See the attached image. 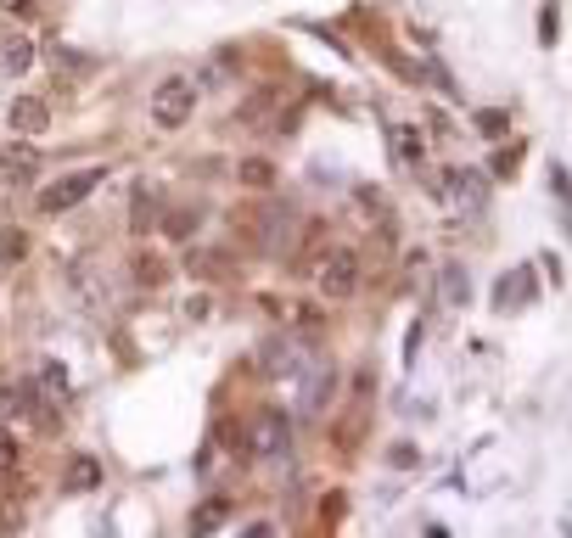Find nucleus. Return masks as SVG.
Wrapping results in <instances>:
<instances>
[{
  "label": "nucleus",
  "instance_id": "4be33fe9",
  "mask_svg": "<svg viewBox=\"0 0 572 538\" xmlns=\"http://www.w3.org/2000/svg\"><path fill=\"white\" fill-rule=\"evenodd\" d=\"M219 443H225V449H236V454H247L242 449V426H236V421H219Z\"/></svg>",
  "mask_w": 572,
  "mask_h": 538
},
{
  "label": "nucleus",
  "instance_id": "0eeeda50",
  "mask_svg": "<svg viewBox=\"0 0 572 538\" xmlns=\"http://www.w3.org/2000/svg\"><path fill=\"white\" fill-rule=\"evenodd\" d=\"M68 292L79 298L85 314H107V292H101V281H96V269L90 264H68Z\"/></svg>",
  "mask_w": 572,
  "mask_h": 538
},
{
  "label": "nucleus",
  "instance_id": "1a4fd4ad",
  "mask_svg": "<svg viewBox=\"0 0 572 538\" xmlns=\"http://www.w3.org/2000/svg\"><path fill=\"white\" fill-rule=\"evenodd\" d=\"M432 191H438L444 202H477V197H483V174H477V169H449Z\"/></svg>",
  "mask_w": 572,
  "mask_h": 538
},
{
  "label": "nucleus",
  "instance_id": "6ab92c4d",
  "mask_svg": "<svg viewBox=\"0 0 572 538\" xmlns=\"http://www.w3.org/2000/svg\"><path fill=\"white\" fill-rule=\"evenodd\" d=\"M163 230H169V236H174V241H186V236H191V230H197V213H191V208H180V213H169V225H163Z\"/></svg>",
  "mask_w": 572,
  "mask_h": 538
},
{
  "label": "nucleus",
  "instance_id": "f3484780",
  "mask_svg": "<svg viewBox=\"0 0 572 538\" xmlns=\"http://www.w3.org/2000/svg\"><path fill=\"white\" fill-rule=\"evenodd\" d=\"M236 174H242V185H253V191H270V185H275V169L264 163V157H247Z\"/></svg>",
  "mask_w": 572,
  "mask_h": 538
},
{
  "label": "nucleus",
  "instance_id": "aec40b11",
  "mask_svg": "<svg viewBox=\"0 0 572 538\" xmlns=\"http://www.w3.org/2000/svg\"><path fill=\"white\" fill-rule=\"evenodd\" d=\"M225 522V505H202L197 516H191V533H208V527Z\"/></svg>",
  "mask_w": 572,
  "mask_h": 538
},
{
  "label": "nucleus",
  "instance_id": "2eb2a0df",
  "mask_svg": "<svg viewBox=\"0 0 572 538\" xmlns=\"http://www.w3.org/2000/svg\"><path fill=\"white\" fill-rule=\"evenodd\" d=\"M387 146H393V157H399V163H421V135H415V129H387Z\"/></svg>",
  "mask_w": 572,
  "mask_h": 538
},
{
  "label": "nucleus",
  "instance_id": "393cba45",
  "mask_svg": "<svg viewBox=\"0 0 572 538\" xmlns=\"http://www.w3.org/2000/svg\"><path fill=\"white\" fill-rule=\"evenodd\" d=\"M186 314H191V320H208V314H214V298H191Z\"/></svg>",
  "mask_w": 572,
  "mask_h": 538
},
{
  "label": "nucleus",
  "instance_id": "f257e3e1",
  "mask_svg": "<svg viewBox=\"0 0 572 538\" xmlns=\"http://www.w3.org/2000/svg\"><path fill=\"white\" fill-rule=\"evenodd\" d=\"M315 286H320V298H348L359 286V258L348 253V247H326L320 253V264H315Z\"/></svg>",
  "mask_w": 572,
  "mask_h": 538
},
{
  "label": "nucleus",
  "instance_id": "6e6552de",
  "mask_svg": "<svg viewBox=\"0 0 572 538\" xmlns=\"http://www.w3.org/2000/svg\"><path fill=\"white\" fill-rule=\"evenodd\" d=\"M34 57H40V45L29 34H0V73H29Z\"/></svg>",
  "mask_w": 572,
  "mask_h": 538
},
{
  "label": "nucleus",
  "instance_id": "a878e982",
  "mask_svg": "<svg viewBox=\"0 0 572 538\" xmlns=\"http://www.w3.org/2000/svg\"><path fill=\"white\" fill-rule=\"evenodd\" d=\"M444 286H449V298H466V281H460V269H449V275H444Z\"/></svg>",
  "mask_w": 572,
  "mask_h": 538
},
{
  "label": "nucleus",
  "instance_id": "39448f33",
  "mask_svg": "<svg viewBox=\"0 0 572 538\" xmlns=\"http://www.w3.org/2000/svg\"><path fill=\"white\" fill-rule=\"evenodd\" d=\"M34 174H40V152L29 141L0 146V185H29Z\"/></svg>",
  "mask_w": 572,
  "mask_h": 538
},
{
  "label": "nucleus",
  "instance_id": "ddd939ff",
  "mask_svg": "<svg viewBox=\"0 0 572 538\" xmlns=\"http://www.w3.org/2000/svg\"><path fill=\"white\" fill-rule=\"evenodd\" d=\"M29 258V230H17V225H0V269H12Z\"/></svg>",
  "mask_w": 572,
  "mask_h": 538
},
{
  "label": "nucleus",
  "instance_id": "f03ea898",
  "mask_svg": "<svg viewBox=\"0 0 572 538\" xmlns=\"http://www.w3.org/2000/svg\"><path fill=\"white\" fill-rule=\"evenodd\" d=\"M96 180H101V169H73V174H62V180L40 185L34 208H40V213H68V208H79V202L96 191Z\"/></svg>",
  "mask_w": 572,
  "mask_h": 538
},
{
  "label": "nucleus",
  "instance_id": "a211bd4d",
  "mask_svg": "<svg viewBox=\"0 0 572 538\" xmlns=\"http://www.w3.org/2000/svg\"><path fill=\"white\" fill-rule=\"evenodd\" d=\"M96 482H101V466L90 460V454H79V460L68 466V488H96Z\"/></svg>",
  "mask_w": 572,
  "mask_h": 538
},
{
  "label": "nucleus",
  "instance_id": "412c9836",
  "mask_svg": "<svg viewBox=\"0 0 572 538\" xmlns=\"http://www.w3.org/2000/svg\"><path fill=\"white\" fill-rule=\"evenodd\" d=\"M12 415H23V393H17V387H0V421H12Z\"/></svg>",
  "mask_w": 572,
  "mask_h": 538
},
{
  "label": "nucleus",
  "instance_id": "b1692460",
  "mask_svg": "<svg viewBox=\"0 0 572 538\" xmlns=\"http://www.w3.org/2000/svg\"><path fill=\"white\" fill-rule=\"evenodd\" d=\"M0 12L6 17H34V0H0Z\"/></svg>",
  "mask_w": 572,
  "mask_h": 538
},
{
  "label": "nucleus",
  "instance_id": "5701e85b",
  "mask_svg": "<svg viewBox=\"0 0 572 538\" xmlns=\"http://www.w3.org/2000/svg\"><path fill=\"white\" fill-rule=\"evenodd\" d=\"M477 124L488 129V141H494V135H505V113H477Z\"/></svg>",
  "mask_w": 572,
  "mask_h": 538
},
{
  "label": "nucleus",
  "instance_id": "9d476101",
  "mask_svg": "<svg viewBox=\"0 0 572 538\" xmlns=\"http://www.w3.org/2000/svg\"><path fill=\"white\" fill-rule=\"evenodd\" d=\"M158 202H152V185H135V202H129V230L146 236V230H158Z\"/></svg>",
  "mask_w": 572,
  "mask_h": 538
},
{
  "label": "nucleus",
  "instance_id": "dca6fc26",
  "mask_svg": "<svg viewBox=\"0 0 572 538\" xmlns=\"http://www.w3.org/2000/svg\"><path fill=\"white\" fill-rule=\"evenodd\" d=\"M17 466H23V443H17V432H6V421H0V477H12Z\"/></svg>",
  "mask_w": 572,
  "mask_h": 538
},
{
  "label": "nucleus",
  "instance_id": "20e7f679",
  "mask_svg": "<svg viewBox=\"0 0 572 538\" xmlns=\"http://www.w3.org/2000/svg\"><path fill=\"white\" fill-rule=\"evenodd\" d=\"M292 449V421L281 410H264L253 421V438H247V454H264V460H286Z\"/></svg>",
  "mask_w": 572,
  "mask_h": 538
},
{
  "label": "nucleus",
  "instance_id": "7ed1b4c3",
  "mask_svg": "<svg viewBox=\"0 0 572 538\" xmlns=\"http://www.w3.org/2000/svg\"><path fill=\"white\" fill-rule=\"evenodd\" d=\"M191 107H197V90H191V79H163L158 96H152V118H158L163 129H180L191 118Z\"/></svg>",
  "mask_w": 572,
  "mask_h": 538
},
{
  "label": "nucleus",
  "instance_id": "423d86ee",
  "mask_svg": "<svg viewBox=\"0 0 572 538\" xmlns=\"http://www.w3.org/2000/svg\"><path fill=\"white\" fill-rule=\"evenodd\" d=\"M6 124H12V135H45L51 107H45L40 96H17L12 107H6Z\"/></svg>",
  "mask_w": 572,
  "mask_h": 538
},
{
  "label": "nucleus",
  "instance_id": "9b49d317",
  "mask_svg": "<svg viewBox=\"0 0 572 538\" xmlns=\"http://www.w3.org/2000/svg\"><path fill=\"white\" fill-rule=\"evenodd\" d=\"M264 370H270V376H303V354L292 342H270V348H264Z\"/></svg>",
  "mask_w": 572,
  "mask_h": 538
},
{
  "label": "nucleus",
  "instance_id": "4468645a",
  "mask_svg": "<svg viewBox=\"0 0 572 538\" xmlns=\"http://www.w3.org/2000/svg\"><path fill=\"white\" fill-rule=\"evenodd\" d=\"M135 281H141L146 292L163 286V281H169V258H163V253H141V258H135Z\"/></svg>",
  "mask_w": 572,
  "mask_h": 538
},
{
  "label": "nucleus",
  "instance_id": "bb28decb",
  "mask_svg": "<svg viewBox=\"0 0 572 538\" xmlns=\"http://www.w3.org/2000/svg\"><path fill=\"white\" fill-rule=\"evenodd\" d=\"M516 157H522L516 146H511V152H500V157H494V174H511V169H516Z\"/></svg>",
  "mask_w": 572,
  "mask_h": 538
},
{
  "label": "nucleus",
  "instance_id": "f8f14e48",
  "mask_svg": "<svg viewBox=\"0 0 572 538\" xmlns=\"http://www.w3.org/2000/svg\"><path fill=\"white\" fill-rule=\"evenodd\" d=\"M34 382H40L45 398H57V404H68V398H73V382H68V370H62L57 359H40V376H34Z\"/></svg>",
  "mask_w": 572,
  "mask_h": 538
}]
</instances>
